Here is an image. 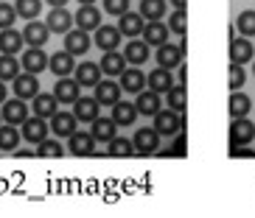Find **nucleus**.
Masks as SVG:
<instances>
[{
	"mask_svg": "<svg viewBox=\"0 0 255 218\" xmlns=\"http://www.w3.org/2000/svg\"><path fill=\"white\" fill-rule=\"evenodd\" d=\"M182 59H185V42H180V45H171V42L157 45V65H160V68L174 70Z\"/></svg>",
	"mask_w": 255,
	"mask_h": 218,
	"instance_id": "nucleus-6",
	"label": "nucleus"
},
{
	"mask_svg": "<svg viewBox=\"0 0 255 218\" xmlns=\"http://www.w3.org/2000/svg\"><path fill=\"white\" fill-rule=\"evenodd\" d=\"M53 98L59 101V104H73L76 98H79V81L70 78V75H62L56 87H53Z\"/></svg>",
	"mask_w": 255,
	"mask_h": 218,
	"instance_id": "nucleus-20",
	"label": "nucleus"
},
{
	"mask_svg": "<svg viewBox=\"0 0 255 218\" xmlns=\"http://www.w3.org/2000/svg\"><path fill=\"white\" fill-rule=\"evenodd\" d=\"M20 68L25 70V73H42V70H48V53L42 51V48H28V51L23 53V62H20Z\"/></svg>",
	"mask_w": 255,
	"mask_h": 218,
	"instance_id": "nucleus-16",
	"label": "nucleus"
},
{
	"mask_svg": "<svg viewBox=\"0 0 255 218\" xmlns=\"http://www.w3.org/2000/svg\"><path fill=\"white\" fill-rule=\"evenodd\" d=\"M73 23H76V28H82V31H96L101 25V11L93 3H82L79 11L73 14Z\"/></svg>",
	"mask_w": 255,
	"mask_h": 218,
	"instance_id": "nucleus-8",
	"label": "nucleus"
},
{
	"mask_svg": "<svg viewBox=\"0 0 255 218\" xmlns=\"http://www.w3.org/2000/svg\"><path fill=\"white\" fill-rule=\"evenodd\" d=\"M255 140V123L250 121L247 115L244 118H233L230 123V143L233 145H247Z\"/></svg>",
	"mask_w": 255,
	"mask_h": 218,
	"instance_id": "nucleus-5",
	"label": "nucleus"
},
{
	"mask_svg": "<svg viewBox=\"0 0 255 218\" xmlns=\"http://www.w3.org/2000/svg\"><path fill=\"white\" fill-rule=\"evenodd\" d=\"M68 140H70L68 148H70L73 157H93V154H96V137H93L90 132H73Z\"/></svg>",
	"mask_w": 255,
	"mask_h": 218,
	"instance_id": "nucleus-9",
	"label": "nucleus"
},
{
	"mask_svg": "<svg viewBox=\"0 0 255 218\" xmlns=\"http://www.w3.org/2000/svg\"><path fill=\"white\" fill-rule=\"evenodd\" d=\"M137 14L143 20H163L165 14V0H140V11Z\"/></svg>",
	"mask_w": 255,
	"mask_h": 218,
	"instance_id": "nucleus-36",
	"label": "nucleus"
},
{
	"mask_svg": "<svg viewBox=\"0 0 255 218\" xmlns=\"http://www.w3.org/2000/svg\"><path fill=\"white\" fill-rule=\"evenodd\" d=\"M253 73H255V68H253Z\"/></svg>",
	"mask_w": 255,
	"mask_h": 218,
	"instance_id": "nucleus-52",
	"label": "nucleus"
},
{
	"mask_svg": "<svg viewBox=\"0 0 255 218\" xmlns=\"http://www.w3.org/2000/svg\"><path fill=\"white\" fill-rule=\"evenodd\" d=\"M51 132L56 137H70L76 132V115L73 112H56L51 115Z\"/></svg>",
	"mask_w": 255,
	"mask_h": 218,
	"instance_id": "nucleus-21",
	"label": "nucleus"
},
{
	"mask_svg": "<svg viewBox=\"0 0 255 218\" xmlns=\"http://www.w3.org/2000/svg\"><path fill=\"white\" fill-rule=\"evenodd\" d=\"M135 109L137 115H154L160 109V92L149 90V92H137V101H135Z\"/></svg>",
	"mask_w": 255,
	"mask_h": 218,
	"instance_id": "nucleus-32",
	"label": "nucleus"
},
{
	"mask_svg": "<svg viewBox=\"0 0 255 218\" xmlns=\"http://www.w3.org/2000/svg\"><path fill=\"white\" fill-rule=\"evenodd\" d=\"M79 3H96V0H79Z\"/></svg>",
	"mask_w": 255,
	"mask_h": 218,
	"instance_id": "nucleus-50",
	"label": "nucleus"
},
{
	"mask_svg": "<svg viewBox=\"0 0 255 218\" xmlns=\"http://www.w3.org/2000/svg\"><path fill=\"white\" fill-rule=\"evenodd\" d=\"M113 121H115V126H132V123L137 121L135 104H127V101H115V104H113Z\"/></svg>",
	"mask_w": 255,
	"mask_h": 218,
	"instance_id": "nucleus-26",
	"label": "nucleus"
},
{
	"mask_svg": "<svg viewBox=\"0 0 255 218\" xmlns=\"http://www.w3.org/2000/svg\"><path fill=\"white\" fill-rule=\"evenodd\" d=\"M121 90L124 92H140L143 87H146V73L143 70H137V65H132V68H124L121 70Z\"/></svg>",
	"mask_w": 255,
	"mask_h": 218,
	"instance_id": "nucleus-14",
	"label": "nucleus"
},
{
	"mask_svg": "<svg viewBox=\"0 0 255 218\" xmlns=\"http://www.w3.org/2000/svg\"><path fill=\"white\" fill-rule=\"evenodd\" d=\"M168 31H174V34H180V37H185V28H188V14L185 8H177L171 17H168Z\"/></svg>",
	"mask_w": 255,
	"mask_h": 218,
	"instance_id": "nucleus-43",
	"label": "nucleus"
},
{
	"mask_svg": "<svg viewBox=\"0 0 255 218\" xmlns=\"http://www.w3.org/2000/svg\"><path fill=\"white\" fill-rule=\"evenodd\" d=\"M227 109H230L233 118H244V115H250V109H253V101H250L244 92L233 90L230 92V101H227Z\"/></svg>",
	"mask_w": 255,
	"mask_h": 218,
	"instance_id": "nucleus-33",
	"label": "nucleus"
},
{
	"mask_svg": "<svg viewBox=\"0 0 255 218\" xmlns=\"http://www.w3.org/2000/svg\"><path fill=\"white\" fill-rule=\"evenodd\" d=\"M48 70L53 75H70L76 70V56H70L68 51H56L53 56H48Z\"/></svg>",
	"mask_w": 255,
	"mask_h": 218,
	"instance_id": "nucleus-18",
	"label": "nucleus"
},
{
	"mask_svg": "<svg viewBox=\"0 0 255 218\" xmlns=\"http://www.w3.org/2000/svg\"><path fill=\"white\" fill-rule=\"evenodd\" d=\"M6 101V81H0V104Z\"/></svg>",
	"mask_w": 255,
	"mask_h": 218,
	"instance_id": "nucleus-47",
	"label": "nucleus"
},
{
	"mask_svg": "<svg viewBox=\"0 0 255 218\" xmlns=\"http://www.w3.org/2000/svg\"><path fill=\"white\" fill-rule=\"evenodd\" d=\"M132 145H135V154H140V157H149V154H157L160 151V135L154 132V126H143L135 132V137H132Z\"/></svg>",
	"mask_w": 255,
	"mask_h": 218,
	"instance_id": "nucleus-2",
	"label": "nucleus"
},
{
	"mask_svg": "<svg viewBox=\"0 0 255 218\" xmlns=\"http://www.w3.org/2000/svg\"><path fill=\"white\" fill-rule=\"evenodd\" d=\"M244 81H247V73H244V65H236V62H230V75H227V87L233 90H241L244 87Z\"/></svg>",
	"mask_w": 255,
	"mask_h": 218,
	"instance_id": "nucleus-42",
	"label": "nucleus"
},
{
	"mask_svg": "<svg viewBox=\"0 0 255 218\" xmlns=\"http://www.w3.org/2000/svg\"><path fill=\"white\" fill-rule=\"evenodd\" d=\"M3 109H0V115H3V123H11V126H20V123L28 118V106H25L23 98H6L3 101Z\"/></svg>",
	"mask_w": 255,
	"mask_h": 218,
	"instance_id": "nucleus-4",
	"label": "nucleus"
},
{
	"mask_svg": "<svg viewBox=\"0 0 255 218\" xmlns=\"http://www.w3.org/2000/svg\"><path fill=\"white\" fill-rule=\"evenodd\" d=\"M93 45V37L90 31H82V28H70L68 34H65V51L70 53V56H82V53H87Z\"/></svg>",
	"mask_w": 255,
	"mask_h": 218,
	"instance_id": "nucleus-7",
	"label": "nucleus"
},
{
	"mask_svg": "<svg viewBox=\"0 0 255 218\" xmlns=\"http://www.w3.org/2000/svg\"><path fill=\"white\" fill-rule=\"evenodd\" d=\"M31 101H34V115H37V118H45V121L56 112V104H59L51 92H37Z\"/></svg>",
	"mask_w": 255,
	"mask_h": 218,
	"instance_id": "nucleus-29",
	"label": "nucleus"
},
{
	"mask_svg": "<svg viewBox=\"0 0 255 218\" xmlns=\"http://www.w3.org/2000/svg\"><path fill=\"white\" fill-rule=\"evenodd\" d=\"M20 132H17V126H11V123H0V148L3 151H17V145H20Z\"/></svg>",
	"mask_w": 255,
	"mask_h": 218,
	"instance_id": "nucleus-34",
	"label": "nucleus"
},
{
	"mask_svg": "<svg viewBox=\"0 0 255 218\" xmlns=\"http://www.w3.org/2000/svg\"><path fill=\"white\" fill-rule=\"evenodd\" d=\"M121 84L118 81H113V78H107V81H98L96 84V101H98V106H113L115 101H121Z\"/></svg>",
	"mask_w": 255,
	"mask_h": 218,
	"instance_id": "nucleus-15",
	"label": "nucleus"
},
{
	"mask_svg": "<svg viewBox=\"0 0 255 218\" xmlns=\"http://www.w3.org/2000/svg\"><path fill=\"white\" fill-rule=\"evenodd\" d=\"M163 157H185V135L177 137L171 148H165V151H163Z\"/></svg>",
	"mask_w": 255,
	"mask_h": 218,
	"instance_id": "nucleus-46",
	"label": "nucleus"
},
{
	"mask_svg": "<svg viewBox=\"0 0 255 218\" xmlns=\"http://www.w3.org/2000/svg\"><path fill=\"white\" fill-rule=\"evenodd\" d=\"M23 34L14 28H0V53H8V56H14L17 51H23Z\"/></svg>",
	"mask_w": 255,
	"mask_h": 218,
	"instance_id": "nucleus-24",
	"label": "nucleus"
},
{
	"mask_svg": "<svg viewBox=\"0 0 255 218\" xmlns=\"http://www.w3.org/2000/svg\"><path fill=\"white\" fill-rule=\"evenodd\" d=\"M93 45L104 48V51H115V48H121V31H118V25H98L96 37H93Z\"/></svg>",
	"mask_w": 255,
	"mask_h": 218,
	"instance_id": "nucleus-13",
	"label": "nucleus"
},
{
	"mask_svg": "<svg viewBox=\"0 0 255 218\" xmlns=\"http://www.w3.org/2000/svg\"><path fill=\"white\" fill-rule=\"evenodd\" d=\"M253 56H255V48L247 39H230V62L247 65V62H253Z\"/></svg>",
	"mask_w": 255,
	"mask_h": 218,
	"instance_id": "nucleus-28",
	"label": "nucleus"
},
{
	"mask_svg": "<svg viewBox=\"0 0 255 218\" xmlns=\"http://www.w3.org/2000/svg\"><path fill=\"white\" fill-rule=\"evenodd\" d=\"M140 34H143L146 45H163V42H168V25L163 20H146Z\"/></svg>",
	"mask_w": 255,
	"mask_h": 218,
	"instance_id": "nucleus-17",
	"label": "nucleus"
},
{
	"mask_svg": "<svg viewBox=\"0 0 255 218\" xmlns=\"http://www.w3.org/2000/svg\"><path fill=\"white\" fill-rule=\"evenodd\" d=\"M17 20V11L11 3H0V28H11Z\"/></svg>",
	"mask_w": 255,
	"mask_h": 218,
	"instance_id": "nucleus-44",
	"label": "nucleus"
},
{
	"mask_svg": "<svg viewBox=\"0 0 255 218\" xmlns=\"http://www.w3.org/2000/svg\"><path fill=\"white\" fill-rule=\"evenodd\" d=\"M62 154H65V148H62V143L56 137H45L42 143H37V157L42 159H59Z\"/></svg>",
	"mask_w": 255,
	"mask_h": 218,
	"instance_id": "nucleus-35",
	"label": "nucleus"
},
{
	"mask_svg": "<svg viewBox=\"0 0 255 218\" xmlns=\"http://www.w3.org/2000/svg\"><path fill=\"white\" fill-rule=\"evenodd\" d=\"M165 95H168V109H174V112H185V104H188L185 84H174Z\"/></svg>",
	"mask_w": 255,
	"mask_h": 218,
	"instance_id": "nucleus-39",
	"label": "nucleus"
},
{
	"mask_svg": "<svg viewBox=\"0 0 255 218\" xmlns=\"http://www.w3.org/2000/svg\"><path fill=\"white\" fill-rule=\"evenodd\" d=\"M168 3H174V8H185L188 0H168Z\"/></svg>",
	"mask_w": 255,
	"mask_h": 218,
	"instance_id": "nucleus-48",
	"label": "nucleus"
},
{
	"mask_svg": "<svg viewBox=\"0 0 255 218\" xmlns=\"http://www.w3.org/2000/svg\"><path fill=\"white\" fill-rule=\"evenodd\" d=\"M20 137H23V140H28V143H42V140H45L48 137V132H51V129H48V123H45V118H37V115H34V118H25L23 123H20Z\"/></svg>",
	"mask_w": 255,
	"mask_h": 218,
	"instance_id": "nucleus-3",
	"label": "nucleus"
},
{
	"mask_svg": "<svg viewBox=\"0 0 255 218\" xmlns=\"http://www.w3.org/2000/svg\"><path fill=\"white\" fill-rule=\"evenodd\" d=\"M146 84H149V90H154V92H168L174 87V75H171V70L157 68L146 75Z\"/></svg>",
	"mask_w": 255,
	"mask_h": 218,
	"instance_id": "nucleus-25",
	"label": "nucleus"
},
{
	"mask_svg": "<svg viewBox=\"0 0 255 218\" xmlns=\"http://www.w3.org/2000/svg\"><path fill=\"white\" fill-rule=\"evenodd\" d=\"M11 87H14V98L31 101V98L39 92V78L34 73H17V78L11 81Z\"/></svg>",
	"mask_w": 255,
	"mask_h": 218,
	"instance_id": "nucleus-10",
	"label": "nucleus"
},
{
	"mask_svg": "<svg viewBox=\"0 0 255 218\" xmlns=\"http://www.w3.org/2000/svg\"><path fill=\"white\" fill-rule=\"evenodd\" d=\"M124 59H127V65H143V62L149 59V48H146V42L132 37V42L124 48Z\"/></svg>",
	"mask_w": 255,
	"mask_h": 218,
	"instance_id": "nucleus-30",
	"label": "nucleus"
},
{
	"mask_svg": "<svg viewBox=\"0 0 255 218\" xmlns=\"http://www.w3.org/2000/svg\"><path fill=\"white\" fill-rule=\"evenodd\" d=\"M135 154V145H132V140L129 137H118L115 135L113 140H110V157H121V159H127Z\"/></svg>",
	"mask_w": 255,
	"mask_h": 218,
	"instance_id": "nucleus-37",
	"label": "nucleus"
},
{
	"mask_svg": "<svg viewBox=\"0 0 255 218\" xmlns=\"http://www.w3.org/2000/svg\"><path fill=\"white\" fill-rule=\"evenodd\" d=\"M73 73H76L73 78L79 81V87H96L101 81V68H98L96 62H82Z\"/></svg>",
	"mask_w": 255,
	"mask_h": 218,
	"instance_id": "nucleus-22",
	"label": "nucleus"
},
{
	"mask_svg": "<svg viewBox=\"0 0 255 218\" xmlns=\"http://www.w3.org/2000/svg\"><path fill=\"white\" fill-rule=\"evenodd\" d=\"M17 17H25V20H37V14L42 11V0H17L14 3Z\"/></svg>",
	"mask_w": 255,
	"mask_h": 218,
	"instance_id": "nucleus-40",
	"label": "nucleus"
},
{
	"mask_svg": "<svg viewBox=\"0 0 255 218\" xmlns=\"http://www.w3.org/2000/svg\"><path fill=\"white\" fill-rule=\"evenodd\" d=\"M20 70L23 68H20V62H17L14 56H8V53L0 56V81H14Z\"/></svg>",
	"mask_w": 255,
	"mask_h": 218,
	"instance_id": "nucleus-38",
	"label": "nucleus"
},
{
	"mask_svg": "<svg viewBox=\"0 0 255 218\" xmlns=\"http://www.w3.org/2000/svg\"><path fill=\"white\" fill-rule=\"evenodd\" d=\"M236 28H239L244 37H255V11H253V8L241 11L239 20H236Z\"/></svg>",
	"mask_w": 255,
	"mask_h": 218,
	"instance_id": "nucleus-41",
	"label": "nucleus"
},
{
	"mask_svg": "<svg viewBox=\"0 0 255 218\" xmlns=\"http://www.w3.org/2000/svg\"><path fill=\"white\" fill-rule=\"evenodd\" d=\"M45 25H48L51 34H68V31L73 28V14H70L65 6H56L51 14H48Z\"/></svg>",
	"mask_w": 255,
	"mask_h": 218,
	"instance_id": "nucleus-12",
	"label": "nucleus"
},
{
	"mask_svg": "<svg viewBox=\"0 0 255 218\" xmlns=\"http://www.w3.org/2000/svg\"><path fill=\"white\" fill-rule=\"evenodd\" d=\"M98 101L96 98H87V95H79L73 101V115H76V121H87V123H93L98 118Z\"/></svg>",
	"mask_w": 255,
	"mask_h": 218,
	"instance_id": "nucleus-19",
	"label": "nucleus"
},
{
	"mask_svg": "<svg viewBox=\"0 0 255 218\" xmlns=\"http://www.w3.org/2000/svg\"><path fill=\"white\" fill-rule=\"evenodd\" d=\"M0 123H3V115H0Z\"/></svg>",
	"mask_w": 255,
	"mask_h": 218,
	"instance_id": "nucleus-51",
	"label": "nucleus"
},
{
	"mask_svg": "<svg viewBox=\"0 0 255 218\" xmlns=\"http://www.w3.org/2000/svg\"><path fill=\"white\" fill-rule=\"evenodd\" d=\"M51 37V31H48L45 23H39V20H28V25L23 28V42L28 48H42Z\"/></svg>",
	"mask_w": 255,
	"mask_h": 218,
	"instance_id": "nucleus-11",
	"label": "nucleus"
},
{
	"mask_svg": "<svg viewBox=\"0 0 255 218\" xmlns=\"http://www.w3.org/2000/svg\"><path fill=\"white\" fill-rule=\"evenodd\" d=\"M143 25H146V20H143L137 11H124L118 20V31H121V37H137L143 31Z\"/></svg>",
	"mask_w": 255,
	"mask_h": 218,
	"instance_id": "nucleus-23",
	"label": "nucleus"
},
{
	"mask_svg": "<svg viewBox=\"0 0 255 218\" xmlns=\"http://www.w3.org/2000/svg\"><path fill=\"white\" fill-rule=\"evenodd\" d=\"M151 118H154V132H157L160 137H174L177 132H182V126H185L182 112H174V109H157Z\"/></svg>",
	"mask_w": 255,
	"mask_h": 218,
	"instance_id": "nucleus-1",
	"label": "nucleus"
},
{
	"mask_svg": "<svg viewBox=\"0 0 255 218\" xmlns=\"http://www.w3.org/2000/svg\"><path fill=\"white\" fill-rule=\"evenodd\" d=\"M104 11L121 17L124 11H129V0H104Z\"/></svg>",
	"mask_w": 255,
	"mask_h": 218,
	"instance_id": "nucleus-45",
	"label": "nucleus"
},
{
	"mask_svg": "<svg viewBox=\"0 0 255 218\" xmlns=\"http://www.w3.org/2000/svg\"><path fill=\"white\" fill-rule=\"evenodd\" d=\"M98 68H101L104 75H121V70L127 68V59H124V53H118V51H104Z\"/></svg>",
	"mask_w": 255,
	"mask_h": 218,
	"instance_id": "nucleus-27",
	"label": "nucleus"
},
{
	"mask_svg": "<svg viewBox=\"0 0 255 218\" xmlns=\"http://www.w3.org/2000/svg\"><path fill=\"white\" fill-rule=\"evenodd\" d=\"M96 140H101V143H110L115 135H118V126H115L113 118H96L93 121V132H90Z\"/></svg>",
	"mask_w": 255,
	"mask_h": 218,
	"instance_id": "nucleus-31",
	"label": "nucleus"
},
{
	"mask_svg": "<svg viewBox=\"0 0 255 218\" xmlns=\"http://www.w3.org/2000/svg\"><path fill=\"white\" fill-rule=\"evenodd\" d=\"M45 3H51V6L56 8V6H65V3H68V0H45Z\"/></svg>",
	"mask_w": 255,
	"mask_h": 218,
	"instance_id": "nucleus-49",
	"label": "nucleus"
}]
</instances>
